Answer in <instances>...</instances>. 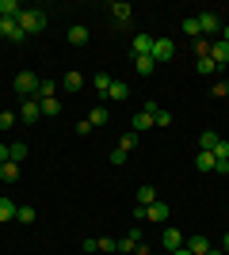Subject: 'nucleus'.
Wrapping results in <instances>:
<instances>
[{"mask_svg":"<svg viewBox=\"0 0 229 255\" xmlns=\"http://www.w3.org/2000/svg\"><path fill=\"white\" fill-rule=\"evenodd\" d=\"M210 61L218 65V69H226V65H229V42H222V38H218V42H210Z\"/></svg>","mask_w":229,"mask_h":255,"instance_id":"obj_11","label":"nucleus"},{"mask_svg":"<svg viewBox=\"0 0 229 255\" xmlns=\"http://www.w3.org/2000/svg\"><path fill=\"white\" fill-rule=\"evenodd\" d=\"M172 57H176V42H172V38H157V42H153V61H157V65L172 61Z\"/></svg>","mask_w":229,"mask_h":255,"instance_id":"obj_5","label":"nucleus"},{"mask_svg":"<svg viewBox=\"0 0 229 255\" xmlns=\"http://www.w3.org/2000/svg\"><path fill=\"white\" fill-rule=\"evenodd\" d=\"M38 80H42V76H34V73H27V69H23V73L11 80V88H15V96L34 99V92H38Z\"/></svg>","mask_w":229,"mask_h":255,"instance_id":"obj_2","label":"nucleus"},{"mask_svg":"<svg viewBox=\"0 0 229 255\" xmlns=\"http://www.w3.org/2000/svg\"><path fill=\"white\" fill-rule=\"evenodd\" d=\"M172 255H191V252H187V248H180V252H172Z\"/></svg>","mask_w":229,"mask_h":255,"instance_id":"obj_45","label":"nucleus"},{"mask_svg":"<svg viewBox=\"0 0 229 255\" xmlns=\"http://www.w3.org/2000/svg\"><path fill=\"white\" fill-rule=\"evenodd\" d=\"M11 126H15V115H11V111H0V133H8Z\"/></svg>","mask_w":229,"mask_h":255,"instance_id":"obj_35","label":"nucleus"},{"mask_svg":"<svg viewBox=\"0 0 229 255\" xmlns=\"http://www.w3.org/2000/svg\"><path fill=\"white\" fill-rule=\"evenodd\" d=\"M207 255H226V252H222V248H210V252Z\"/></svg>","mask_w":229,"mask_h":255,"instance_id":"obj_44","label":"nucleus"},{"mask_svg":"<svg viewBox=\"0 0 229 255\" xmlns=\"http://www.w3.org/2000/svg\"><path fill=\"white\" fill-rule=\"evenodd\" d=\"M0 179H4V183H15V179H19V164L4 160V164H0Z\"/></svg>","mask_w":229,"mask_h":255,"instance_id":"obj_23","label":"nucleus"},{"mask_svg":"<svg viewBox=\"0 0 229 255\" xmlns=\"http://www.w3.org/2000/svg\"><path fill=\"white\" fill-rule=\"evenodd\" d=\"M214 145H218V133H214V129H203V133H199V152H210Z\"/></svg>","mask_w":229,"mask_h":255,"instance_id":"obj_22","label":"nucleus"},{"mask_svg":"<svg viewBox=\"0 0 229 255\" xmlns=\"http://www.w3.org/2000/svg\"><path fill=\"white\" fill-rule=\"evenodd\" d=\"M195 168L203 171V175H207V171H214V152H199V156H195Z\"/></svg>","mask_w":229,"mask_h":255,"instance_id":"obj_25","label":"nucleus"},{"mask_svg":"<svg viewBox=\"0 0 229 255\" xmlns=\"http://www.w3.org/2000/svg\"><path fill=\"white\" fill-rule=\"evenodd\" d=\"M126 156H130V152H122L119 145H115V152H111V164H126Z\"/></svg>","mask_w":229,"mask_h":255,"instance_id":"obj_39","label":"nucleus"},{"mask_svg":"<svg viewBox=\"0 0 229 255\" xmlns=\"http://www.w3.org/2000/svg\"><path fill=\"white\" fill-rule=\"evenodd\" d=\"M184 34L191 38V42H195V38H203V31H199V19H195V15H187V19H184Z\"/></svg>","mask_w":229,"mask_h":255,"instance_id":"obj_27","label":"nucleus"},{"mask_svg":"<svg viewBox=\"0 0 229 255\" xmlns=\"http://www.w3.org/2000/svg\"><path fill=\"white\" fill-rule=\"evenodd\" d=\"M195 73H203V76H214V73H218V65L210 61V57H199V61H195Z\"/></svg>","mask_w":229,"mask_h":255,"instance_id":"obj_29","label":"nucleus"},{"mask_svg":"<svg viewBox=\"0 0 229 255\" xmlns=\"http://www.w3.org/2000/svg\"><path fill=\"white\" fill-rule=\"evenodd\" d=\"M153 122H157V126H172V115H168L164 107H157V115H153Z\"/></svg>","mask_w":229,"mask_h":255,"instance_id":"obj_36","label":"nucleus"},{"mask_svg":"<svg viewBox=\"0 0 229 255\" xmlns=\"http://www.w3.org/2000/svg\"><path fill=\"white\" fill-rule=\"evenodd\" d=\"M38 107H42V115H46V118H57V115H61V103H57V96H54V99H38Z\"/></svg>","mask_w":229,"mask_h":255,"instance_id":"obj_24","label":"nucleus"},{"mask_svg":"<svg viewBox=\"0 0 229 255\" xmlns=\"http://www.w3.org/2000/svg\"><path fill=\"white\" fill-rule=\"evenodd\" d=\"M222 252H226V255H229V233H226V236H222Z\"/></svg>","mask_w":229,"mask_h":255,"instance_id":"obj_42","label":"nucleus"},{"mask_svg":"<svg viewBox=\"0 0 229 255\" xmlns=\"http://www.w3.org/2000/svg\"><path fill=\"white\" fill-rule=\"evenodd\" d=\"M19 4H15V0H0V19H19Z\"/></svg>","mask_w":229,"mask_h":255,"instance_id":"obj_21","label":"nucleus"},{"mask_svg":"<svg viewBox=\"0 0 229 255\" xmlns=\"http://www.w3.org/2000/svg\"><path fill=\"white\" fill-rule=\"evenodd\" d=\"M8 160L11 164H23V160H27V145H23V141H11L8 145Z\"/></svg>","mask_w":229,"mask_h":255,"instance_id":"obj_20","label":"nucleus"},{"mask_svg":"<svg viewBox=\"0 0 229 255\" xmlns=\"http://www.w3.org/2000/svg\"><path fill=\"white\" fill-rule=\"evenodd\" d=\"M92 84H96V92H99V96H107V88H111V76H107V73H96V76H92Z\"/></svg>","mask_w":229,"mask_h":255,"instance_id":"obj_32","label":"nucleus"},{"mask_svg":"<svg viewBox=\"0 0 229 255\" xmlns=\"http://www.w3.org/2000/svg\"><path fill=\"white\" fill-rule=\"evenodd\" d=\"M199 31H203V38H214V34H222V19L214 15V11H199Z\"/></svg>","mask_w":229,"mask_h":255,"instance_id":"obj_3","label":"nucleus"},{"mask_svg":"<svg viewBox=\"0 0 229 255\" xmlns=\"http://www.w3.org/2000/svg\"><path fill=\"white\" fill-rule=\"evenodd\" d=\"M210 42H214V38H195V57H210Z\"/></svg>","mask_w":229,"mask_h":255,"instance_id":"obj_34","label":"nucleus"},{"mask_svg":"<svg viewBox=\"0 0 229 255\" xmlns=\"http://www.w3.org/2000/svg\"><path fill=\"white\" fill-rule=\"evenodd\" d=\"M184 248H187L191 255H207V252H210V240H207V236H191Z\"/></svg>","mask_w":229,"mask_h":255,"instance_id":"obj_17","label":"nucleus"},{"mask_svg":"<svg viewBox=\"0 0 229 255\" xmlns=\"http://www.w3.org/2000/svg\"><path fill=\"white\" fill-rule=\"evenodd\" d=\"M88 122H92V129H96V126H107V122H111V111L103 103H96V107H92V115H88Z\"/></svg>","mask_w":229,"mask_h":255,"instance_id":"obj_13","label":"nucleus"},{"mask_svg":"<svg viewBox=\"0 0 229 255\" xmlns=\"http://www.w3.org/2000/svg\"><path fill=\"white\" fill-rule=\"evenodd\" d=\"M130 96V84H122V80H111V88H107V103H122V99Z\"/></svg>","mask_w":229,"mask_h":255,"instance_id":"obj_12","label":"nucleus"},{"mask_svg":"<svg viewBox=\"0 0 229 255\" xmlns=\"http://www.w3.org/2000/svg\"><path fill=\"white\" fill-rule=\"evenodd\" d=\"M99 252H119V240H111V236H103V240H96Z\"/></svg>","mask_w":229,"mask_h":255,"instance_id":"obj_37","label":"nucleus"},{"mask_svg":"<svg viewBox=\"0 0 229 255\" xmlns=\"http://www.w3.org/2000/svg\"><path fill=\"white\" fill-rule=\"evenodd\" d=\"M19 118H23V126L38 122V118H42V107H38V99H23V107H19Z\"/></svg>","mask_w":229,"mask_h":255,"instance_id":"obj_9","label":"nucleus"},{"mask_svg":"<svg viewBox=\"0 0 229 255\" xmlns=\"http://www.w3.org/2000/svg\"><path fill=\"white\" fill-rule=\"evenodd\" d=\"M142 244H145V240H142V229H138V225H130V233L119 240V255H134Z\"/></svg>","mask_w":229,"mask_h":255,"instance_id":"obj_4","label":"nucleus"},{"mask_svg":"<svg viewBox=\"0 0 229 255\" xmlns=\"http://www.w3.org/2000/svg\"><path fill=\"white\" fill-rule=\"evenodd\" d=\"M76 133H84V137H88V133H92V122H88V118H80V122H76Z\"/></svg>","mask_w":229,"mask_h":255,"instance_id":"obj_40","label":"nucleus"},{"mask_svg":"<svg viewBox=\"0 0 229 255\" xmlns=\"http://www.w3.org/2000/svg\"><path fill=\"white\" fill-rule=\"evenodd\" d=\"M153 202H157V191H153L149 183H145L142 191H138V206H153Z\"/></svg>","mask_w":229,"mask_h":255,"instance_id":"obj_30","label":"nucleus"},{"mask_svg":"<svg viewBox=\"0 0 229 255\" xmlns=\"http://www.w3.org/2000/svg\"><path fill=\"white\" fill-rule=\"evenodd\" d=\"M34 217H38V213H34V206H15V221H19V225H31Z\"/></svg>","mask_w":229,"mask_h":255,"instance_id":"obj_26","label":"nucleus"},{"mask_svg":"<svg viewBox=\"0 0 229 255\" xmlns=\"http://www.w3.org/2000/svg\"><path fill=\"white\" fill-rule=\"evenodd\" d=\"M119 149L122 152H134V149H138V133H122V137H119Z\"/></svg>","mask_w":229,"mask_h":255,"instance_id":"obj_33","label":"nucleus"},{"mask_svg":"<svg viewBox=\"0 0 229 255\" xmlns=\"http://www.w3.org/2000/svg\"><path fill=\"white\" fill-rule=\"evenodd\" d=\"M130 126H134V133H149V129L157 126V122H153V115H145V111H138V115H134V122H130Z\"/></svg>","mask_w":229,"mask_h":255,"instance_id":"obj_14","label":"nucleus"},{"mask_svg":"<svg viewBox=\"0 0 229 255\" xmlns=\"http://www.w3.org/2000/svg\"><path fill=\"white\" fill-rule=\"evenodd\" d=\"M161 244H164V252H180V248H184L187 240H184V233H180L176 225H168V229L161 233Z\"/></svg>","mask_w":229,"mask_h":255,"instance_id":"obj_7","label":"nucleus"},{"mask_svg":"<svg viewBox=\"0 0 229 255\" xmlns=\"http://www.w3.org/2000/svg\"><path fill=\"white\" fill-rule=\"evenodd\" d=\"M153 42H157V38H153V34H134V38H130V53H134V57H149V53H153Z\"/></svg>","mask_w":229,"mask_h":255,"instance_id":"obj_6","label":"nucleus"},{"mask_svg":"<svg viewBox=\"0 0 229 255\" xmlns=\"http://www.w3.org/2000/svg\"><path fill=\"white\" fill-rule=\"evenodd\" d=\"M0 38H8V42H23L27 34L19 31V23H15V19H0Z\"/></svg>","mask_w":229,"mask_h":255,"instance_id":"obj_10","label":"nucleus"},{"mask_svg":"<svg viewBox=\"0 0 229 255\" xmlns=\"http://www.w3.org/2000/svg\"><path fill=\"white\" fill-rule=\"evenodd\" d=\"M15 23H19L23 34H38V31L46 27V8H23Z\"/></svg>","mask_w":229,"mask_h":255,"instance_id":"obj_1","label":"nucleus"},{"mask_svg":"<svg viewBox=\"0 0 229 255\" xmlns=\"http://www.w3.org/2000/svg\"><path fill=\"white\" fill-rule=\"evenodd\" d=\"M222 42H229V23H222Z\"/></svg>","mask_w":229,"mask_h":255,"instance_id":"obj_41","label":"nucleus"},{"mask_svg":"<svg viewBox=\"0 0 229 255\" xmlns=\"http://www.w3.org/2000/svg\"><path fill=\"white\" fill-rule=\"evenodd\" d=\"M4 160H8V145H0V164H4Z\"/></svg>","mask_w":229,"mask_h":255,"instance_id":"obj_43","label":"nucleus"},{"mask_svg":"<svg viewBox=\"0 0 229 255\" xmlns=\"http://www.w3.org/2000/svg\"><path fill=\"white\" fill-rule=\"evenodd\" d=\"M61 88H65V92H80V88H84V73H65V80H61Z\"/></svg>","mask_w":229,"mask_h":255,"instance_id":"obj_18","label":"nucleus"},{"mask_svg":"<svg viewBox=\"0 0 229 255\" xmlns=\"http://www.w3.org/2000/svg\"><path fill=\"white\" fill-rule=\"evenodd\" d=\"M15 221V202H11L8 194H0V225Z\"/></svg>","mask_w":229,"mask_h":255,"instance_id":"obj_15","label":"nucleus"},{"mask_svg":"<svg viewBox=\"0 0 229 255\" xmlns=\"http://www.w3.org/2000/svg\"><path fill=\"white\" fill-rule=\"evenodd\" d=\"M130 15H134V8L126 4V0H119V4H111V19H115V23H126Z\"/></svg>","mask_w":229,"mask_h":255,"instance_id":"obj_16","label":"nucleus"},{"mask_svg":"<svg viewBox=\"0 0 229 255\" xmlns=\"http://www.w3.org/2000/svg\"><path fill=\"white\" fill-rule=\"evenodd\" d=\"M34 99H54V80H38V92Z\"/></svg>","mask_w":229,"mask_h":255,"instance_id":"obj_31","label":"nucleus"},{"mask_svg":"<svg viewBox=\"0 0 229 255\" xmlns=\"http://www.w3.org/2000/svg\"><path fill=\"white\" fill-rule=\"evenodd\" d=\"M134 69H138L142 76H149L153 69H157V61H153V53H149V57H134Z\"/></svg>","mask_w":229,"mask_h":255,"instance_id":"obj_28","label":"nucleus"},{"mask_svg":"<svg viewBox=\"0 0 229 255\" xmlns=\"http://www.w3.org/2000/svg\"><path fill=\"white\" fill-rule=\"evenodd\" d=\"M214 96H218V99L229 96V80H214Z\"/></svg>","mask_w":229,"mask_h":255,"instance_id":"obj_38","label":"nucleus"},{"mask_svg":"<svg viewBox=\"0 0 229 255\" xmlns=\"http://www.w3.org/2000/svg\"><path fill=\"white\" fill-rule=\"evenodd\" d=\"M69 42H73V46L88 42V27H84V23H73V27H69Z\"/></svg>","mask_w":229,"mask_h":255,"instance_id":"obj_19","label":"nucleus"},{"mask_svg":"<svg viewBox=\"0 0 229 255\" xmlns=\"http://www.w3.org/2000/svg\"><path fill=\"white\" fill-rule=\"evenodd\" d=\"M168 217H172V210H168V202H161V198H157L153 206H145V221H153V225H164Z\"/></svg>","mask_w":229,"mask_h":255,"instance_id":"obj_8","label":"nucleus"}]
</instances>
